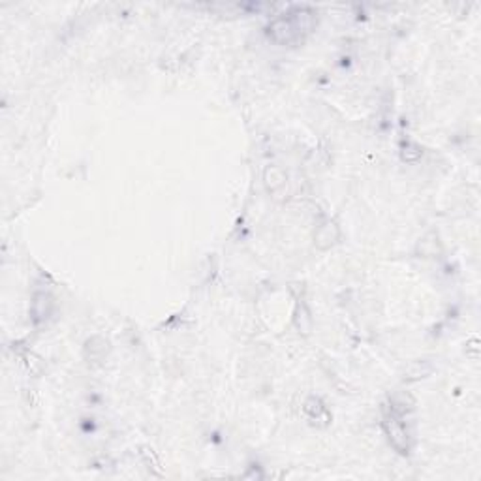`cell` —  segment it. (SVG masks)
I'll return each instance as SVG.
<instances>
[{
	"mask_svg": "<svg viewBox=\"0 0 481 481\" xmlns=\"http://www.w3.org/2000/svg\"><path fill=\"white\" fill-rule=\"evenodd\" d=\"M53 311H55V299H53L50 291H36L33 297V303H30V318H33V322L36 325L45 323L53 316Z\"/></svg>",
	"mask_w": 481,
	"mask_h": 481,
	"instance_id": "obj_4",
	"label": "cell"
},
{
	"mask_svg": "<svg viewBox=\"0 0 481 481\" xmlns=\"http://www.w3.org/2000/svg\"><path fill=\"white\" fill-rule=\"evenodd\" d=\"M440 250H442V246H440V240H438V236L434 231L427 233L417 245V254H421L423 257L436 256V254H440Z\"/></svg>",
	"mask_w": 481,
	"mask_h": 481,
	"instance_id": "obj_7",
	"label": "cell"
},
{
	"mask_svg": "<svg viewBox=\"0 0 481 481\" xmlns=\"http://www.w3.org/2000/svg\"><path fill=\"white\" fill-rule=\"evenodd\" d=\"M294 323L299 333L303 335H311L312 331V316L308 308H306L305 303H297L296 308V316H294Z\"/></svg>",
	"mask_w": 481,
	"mask_h": 481,
	"instance_id": "obj_8",
	"label": "cell"
},
{
	"mask_svg": "<svg viewBox=\"0 0 481 481\" xmlns=\"http://www.w3.org/2000/svg\"><path fill=\"white\" fill-rule=\"evenodd\" d=\"M340 240V228L335 220H323L314 231V246L318 250H329Z\"/></svg>",
	"mask_w": 481,
	"mask_h": 481,
	"instance_id": "obj_5",
	"label": "cell"
},
{
	"mask_svg": "<svg viewBox=\"0 0 481 481\" xmlns=\"http://www.w3.org/2000/svg\"><path fill=\"white\" fill-rule=\"evenodd\" d=\"M263 185L277 202L288 197V175L280 166H267L263 170Z\"/></svg>",
	"mask_w": 481,
	"mask_h": 481,
	"instance_id": "obj_3",
	"label": "cell"
},
{
	"mask_svg": "<svg viewBox=\"0 0 481 481\" xmlns=\"http://www.w3.org/2000/svg\"><path fill=\"white\" fill-rule=\"evenodd\" d=\"M303 412L311 419L312 425L328 427L331 423V414H329L328 406L323 405V400L318 399V397H308L303 405Z\"/></svg>",
	"mask_w": 481,
	"mask_h": 481,
	"instance_id": "obj_6",
	"label": "cell"
},
{
	"mask_svg": "<svg viewBox=\"0 0 481 481\" xmlns=\"http://www.w3.org/2000/svg\"><path fill=\"white\" fill-rule=\"evenodd\" d=\"M421 154H423V151H421L417 143L402 141V145H400V158H402V162L414 164V162H417L421 158Z\"/></svg>",
	"mask_w": 481,
	"mask_h": 481,
	"instance_id": "obj_9",
	"label": "cell"
},
{
	"mask_svg": "<svg viewBox=\"0 0 481 481\" xmlns=\"http://www.w3.org/2000/svg\"><path fill=\"white\" fill-rule=\"evenodd\" d=\"M382 427L383 432H386V436H388L389 444H391V448H393L397 453L400 455L410 453L412 449L410 436H408V431H406L405 425H402V421H400L399 412L395 410L386 412L382 419Z\"/></svg>",
	"mask_w": 481,
	"mask_h": 481,
	"instance_id": "obj_2",
	"label": "cell"
},
{
	"mask_svg": "<svg viewBox=\"0 0 481 481\" xmlns=\"http://www.w3.org/2000/svg\"><path fill=\"white\" fill-rule=\"evenodd\" d=\"M269 38L273 40L274 44L279 45H299L305 40V34L301 33V28L297 27V23L294 21V17L288 13L274 17L273 21L267 25Z\"/></svg>",
	"mask_w": 481,
	"mask_h": 481,
	"instance_id": "obj_1",
	"label": "cell"
},
{
	"mask_svg": "<svg viewBox=\"0 0 481 481\" xmlns=\"http://www.w3.org/2000/svg\"><path fill=\"white\" fill-rule=\"evenodd\" d=\"M85 350H91V359H98V357H102L108 352V340L102 346H94V340L91 339L87 342V346H85Z\"/></svg>",
	"mask_w": 481,
	"mask_h": 481,
	"instance_id": "obj_10",
	"label": "cell"
}]
</instances>
